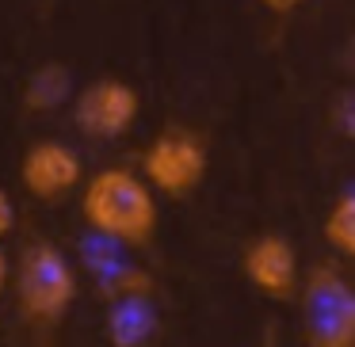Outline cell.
Segmentation results:
<instances>
[{"instance_id":"cell-2","label":"cell","mask_w":355,"mask_h":347,"mask_svg":"<svg viewBox=\"0 0 355 347\" xmlns=\"http://www.w3.org/2000/svg\"><path fill=\"white\" fill-rule=\"evenodd\" d=\"M19 309L35 324H58L77 301V271L54 244H31L19 260Z\"/></svg>"},{"instance_id":"cell-10","label":"cell","mask_w":355,"mask_h":347,"mask_svg":"<svg viewBox=\"0 0 355 347\" xmlns=\"http://www.w3.org/2000/svg\"><path fill=\"white\" fill-rule=\"evenodd\" d=\"M324 240L336 248L340 256L355 260V191L340 195L324 214Z\"/></svg>"},{"instance_id":"cell-15","label":"cell","mask_w":355,"mask_h":347,"mask_svg":"<svg viewBox=\"0 0 355 347\" xmlns=\"http://www.w3.org/2000/svg\"><path fill=\"white\" fill-rule=\"evenodd\" d=\"M8 256H4V248H0V290H4V283H8Z\"/></svg>"},{"instance_id":"cell-11","label":"cell","mask_w":355,"mask_h":347,"mask_svg":"<svg viewBox=\"0 0 355 347\" xmlns=\"http://www.w3.org/2000/svg\"><path fill=\"white\" fill-rule=\"evenodd\" d=\"M149 290H153V283H149L146 271H119V275H111L107 283H103L107 301H115V298H138V294H149Z\"/></svg>"},{"instance_id":"cell-14","label":"cell","mask_w":355,"mask_h":347,"mask_svg":"<svg viewBox=\"0 0 355 347\" xmlns=\"http://www.w3.org/2000/svg\"><path fill=\"white\" fill-rule=\"evenodd\" d=\"M268 8H275V12H286V8H294V4H302V0H263Z\"/></svg>"},{"instance_id":"cell-8","label":"cell","mask_w":355,"mask_h":347,"mask_svg":"<svg viewBox=\"0 0 355 347\" xmlns=\"http://www.w3.org/2000/svg\"><path fill=\"white\" fill-rule=\"evenodd\" d=\"M157 317L149 305V294L138 298H115L107 309V339L111 347H146L153 339Z\"/></svg>"},{"instance_id":"cell-13","label":"cell","mask_w":355,"mask_h":347,"mask_svg":"<svg viewBox=\"0 0 355 347\" xmlns=\"http://www.w3.org/2000/svg\"><path fill=\"white\" fill-rule=\"evenodd\" d=\"M12 225H16V206H12V195L0 187V237H8Z\"/></svg>"},{"instance_id":"cell-6","label":"cell","mask_w":355,"mask_h":347,"mask_svg":"<svg viewBox=\"0 0 355 347\" xmlns=\"http://www.w3.org/2000/svg\"><path fill=\"white\" fill-rule=\"evenodd\" d=\"M19 184L27 195H35L39 202H58L65 195H73L85 184V164L73 145L58 138H42L35 145H27L24 161H19Z\"/></svg>"},{"instance_id":"cell-4","label":"cell","mask_w":355,"mask_h":347,"mask_svg":"<svg viewBox=\"0 0 355 347\" xmlns=\"http://www.w3.org/2000/svg\"><path fill=\"white\" fill-rule=\"evenodd\" d=\"M207 141L187 126H164L153 141L146 145L141 157V176L149 179V187L168 199H184L207 176Z\"/></svg>"},{"instance_id":"cell-9","label":"cell","mask_w":355,"mask_h":347,"mask_svg":"<svg viewBox=\"0 0 355 347\" xmlns=\"http://www.w3.org/2000/svg\"><path fill=\"white\" fill-rule=\"evenodd\" d=\"M69 73L62 69V65H42V69H35L31 77H27L24 84V103L31 111H54L58 103H65V96H69Z\"/></svg>"},{"instance_id":"cell-12","label":"cell","mask_w":355,"mask_h":347,"mask_svg":"<svg viewBox=\"0 0 355 347\" xmlns=\"http://www.w3.org/2000/svg\"><path fill=\"white\" fill-rule=\"evenodd\" d=\"M332 118H336L340 134L355 138V88H347V92L336 100V111H332Z\"/></svg>"},{"instance_id":"cell-1","label":"cell","mask_w":355,"mask_h":347,"mask_svg":"<svg viewBox=\"0 0 355 347\" xmlns=\"http://www.w3.org/2000/svg\"><path fill=\"white\" fill-rule=\"evenodd\" d=\"M80 217L111 244L141 248L157 233V191L130 168H100L80 187Z\"/></svg>"},{"instance_id":"cell-7","label":"cell","mask_w":355,"mask_h":347,"mask_svg":"<svg viewBox=\"0 0 355 347\" xmlns=\"http://www.w3.org/2000/svg\"><path fill=\"white\" fill-rule=\"evenodd\" d=\"M245 275L263 298L286 301L298 294L302 275H298V252L286 237L279 233H263L245 248Z\"/></svg>"},{"instance_id":"cell-3","label":"cell","mask_w":355,"mask_h":347,"mask_svg":"<svg viewBox=\"0 0 355 347\" xmlns=\"http://www.w3.org/2000/svg\"><path fill=\"white\" fill-rule=\"evenodd\" d=\"M309 347H355V290L340 271L317 267L302 286Z\"/></svg>"},{"instance_id":"cell-5","label":"cell","mask_w":355,"mask_h":347,"mask_svg":"<svg viewBox=\"0 0 355 347\" xmlns=\"http://www.w3.org/2000/svg\"><path fill=\"white\" fill-rule=\"evenodd\" d=\"M138 115H141L138 88L119 77H100L92 84H85L77 92V103H73V118H77L80 134H88L96 141H111V138L130 134Z\"/></svg>"}]
</instances>
